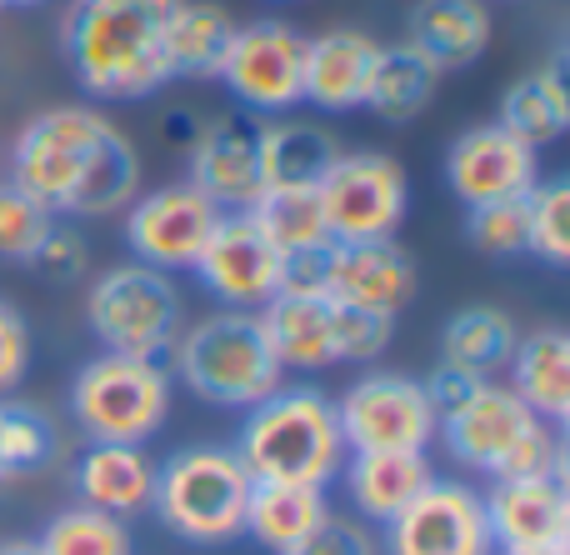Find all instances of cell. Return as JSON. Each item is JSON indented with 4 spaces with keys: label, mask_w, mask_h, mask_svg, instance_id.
<instances>
[{
    "label": "cell",
    "mask_w": 570,
    "mask_h": 555,
    "mask_svg": "<svg viewBox=\"0 0 570 555\" xmlns=\"http://www.w3.org/2000/svg\"><path fill=\"white\" fill-rule=\"evenodd\" d=\"M285 555H381V551H375V536L361 526V521L331 516V511H325L321 526H315L305 541H295Z\"/></svg>",
    "instance_id": "39"
},
{
    "label": "cell",
    "mask_w": 570,
    "mask_h": 555,
    "mask_svg": "<svg viewBox=\"0 0 570 555\" xmlns=\"http://www.w3.org/2000/svg\"><path fill=\"white\" fill-rule=\"evenodd\" d=\"M505 370H511V390L541 420L561 426L570 416V336L561 326H541L515 340V356Z\"/></svg>",
    "instance_id": "24"
},
{
    "label": "cell",
    "mask_w": 570,
    "mask_h": 555,
    "mask_svg": "<svg viewBox=\"0 0 570 555\" xmlns=\"http://www.w3.org/2000/svg\"><path fill=\"white\" fill-rule=\"evenodd\" d=\"M76 490L80 506L106 511V516H140L156 496V460L140 446H116V440H90L86 456L76 460Z\"/></svg>",
    "instance_id": "20"
},
{
    "label": "cell",
    "mask_w": 570,
    "mask_h": 555,
    "mask_svg": "<svg viewBox=\"0 0 570 555\" xmlns=\"http://www.w3.org/2000/svg\"><path fill=\"white\" fill-rule=\"evenodd\" d=\"M445 450L461 466L485 470L491 480L511 476H566V440L551 420H541L511 386L485 380L465 406L435 420Z\"/></svg>",
    "instance_id": "4"
},
{
    "label": "cell",
    "mask_w": 570,
    "mask_h": 555,
    "mask_svg": "<svg viewBox=\"0 0 570 555\" xmlns=\"http://www.w3.org/2000/svg\"><path fill=\"white\" fill-rule=\"evenodd\" d=\"M6 6H20V10H30V6H50V0H6Z\"/></svg>",
    "instance_id": "45"
},
{
    "label": "cell",
    "mask_w": 570,
    "mask_h": 555,
    "mask_svg": "<svg viewBox=\"0 0 570 555\" xmlns=\"http://www.w3.org/2000/svg\"><path fill=\"white\" fill-rule=\"evenodd\" d=\"M0 170H6V150H0Z\"/></svg>",
    "instance_id": "47"
},
{
    "label": "cell",
    "mask_w": 570,
    "mask_h": 555,
    "mask_svg": "<svg viewBox=\"0 0 570 555\" xmlns=\"http://www.w3.org/2000/svg\"><path fill=\"white\" fill-rule=\"evenodd\" d=\"M0 555H40L36 541H16V546H0Z\"/></svg>",
    "instance_id": "43"
},
{
    "label": "cell",
    "mask_w": 570,
    "mask_h": 555,
    "mask_svg": "<svg viewBox=\"0 0 570 555\" xmlns=\"http://www.w3.org/2000/svg\"><path fill=\"white\" fill-rule=\"evenodd\" d=\"M485 496L435 476L395 521H385V555H491Z\"/></svg>",
    "instance_id": "13"
},
{
    "label": "cell",
    "mask_w": 570,
    "mask_h": 555,
    "mask_svg": "<svg viewBox=\"0 0 570 555\" xmlns=\"http://www.w3.org/2000/svg\"><path fill=\"white\" fill-rule=\"evenodd\" d=\"M375 50L381 46L365 30H325V36L305 40V100L331 116L361 110Z\"/></svg>",
    "instance_id": "22"
},
{
    "label": "cell",
    "mask_w": 570,
    "mask_h": 555,
    "mask_svg": "<svg viewBox=\"0 0 570 555\" xmlns=\"http://www.w3.org/2000/svg\"><path fill=\"white\" fill-rule=\"evenodd\" d=\"M36 546H40V555H130V531L120 516H106V511H90V506H70L50 521Z\"/></svg>",
    "instance_id": "32"
},
{
    "label": "cell",
    "mask_w": 570,
    "mask_h": 555,
    "mask_svg": "<svg viewBox=\"0 0 570 555\" xmlns=\"http://www.w3.org/2000/svg\"><path fill=\"white\" fill-rule=\"evenodd\" d=\"M315 190L331 240H391L411 206V180L385 150H351V156L341 150Z\"/></svg>",
    "instance_id": "9"
},
{
    "label": "cell",
    "mask_w": 570,
    "mask_h": 555,
    "mask_svg": "<svg viewBox=\"0 0 570 555\" xmlns=\"http://www.w3.org/2000/svg\"><path fill=\"white\" fill-rule=\"evenodd\" d=\"M30 370V326L10 300H0V400L26 380Z\"/></svg>",
    "instance_id": "40"
},
{
    "label": "cell",
    "mask_w": 570,
    "mask_h": 555,
    "mask_svg": "<svg viewBox=\"0 0 570 555\" xmlns=\"http://www.w3.org/2000/svg\"><path fill=\"white\" fill-rule=\"evenodd\" d=\"M176 0H70L60 46L96 100H146L170 86L166 20Z\"/></svg>",
    "instance_id": "2"
},
{
    "label": "cell",
    "mask_w": 570,
    "mask_h": 555,
    "mask_svg": "<svg viewBox=\"0 0 570 555\" xmlns=\"http://www.w3.org/2000/svg\"><path fill=\"white\" fill-rule=\"evenodd\" d=\"M501 555H570V546H535V551H501Z\"/></svg>",
    "instance_id": "44"
},
{
    "label": "cell",
    "mask_w": 570,
    "mask_h": 555,
    "mask_svg": "<svg viewBox=\"0 0 570 555\" xmlns=\"http://www.w3.org/2000/svg\"><path fill=\"white\" fill-rule=\"evenodd\" d=\"M465 240L481 256L505 260L521 256L531 246V216H525V196L515 200H485V206H465Z\"/></svg>",
    "instance_id": "34"
},
{
    "label": "cell",
    "mask_w": 570,
    "mask_h": 555,
    "mask_svg": "<svg viewBox=\"0 0 570 555\" xmlns=\"http://www.w3.org/2000/svg\"><path fill=\"white\" fill-rule=\"evenodd\" d=\"M126 210V246L156 270H190L220 220V206H210L190 180L140 190Z\"/></svg>",
    "instance_id": "14"
},
{
    "label": "cell",
    "mask_w": 570,
    "mask_h": 555,
    "mask_svg": "<svg viewBox=\"0 0 570 555\" xmlns=\"http://www.w3.org/2000/svg\"><path fill=\"white\" fill-rule=\"evenodd\" d=\"M30 266H36L46 280H80L86 276V266H90V250H86V240H80L76 226L56 220V226L46 230V240L36 246Z\"/></svg>",
    "instance_id": "38"
},
{
    "label": "cell",
    "mask_w": 570,
    "mask_h": 555,
    "mask_svg": "<svg viewBox=\"0 0 570 555\" xmlns=\"http://www.w3.org/2000/svg\"><path fill=\"white\" fill-rule=\"evenodd\" d=\"M341 470H345V490H351L355 511L365 521H375V526L395 521L435 480L425 450H351Z\"/></svg>",
    "instance_id": "21"
},
{
    "label": "cell",
    "mask_w": 570,
    "mask_h": 555,
    "mask_svg": "<svg viewBox=\"0 0 570 555\" xmlns=\"http://www.w3.org/2000/svg\"><path fill=\"white\" fill-rule=\"evenodd\" d=\"M0 10H6V0H0Z\"/></svg>",
    "instance_id": "48"
},
{
    "label": "cell",
    "mask_w": 570,
    "mask_h": 555,
    "mask_svg": "<svg viewBox=\"0 0 570 555\" xmlns=\"http://www.w3.org/2000/svg\"><path fill=\"white\" fill-rule=\"evenodd\" d=\"M6 170V180L36 196L50 216H110L140 196L136 146L90 106H56L26 120Z\"/></svg>",
    "instance_id": "1"
},
{
    "label": "cell",
    "mask_w": 570,
    "mask_h": 555,
    "mask_svg": "<svg viewBox=\"0 0 570 555\" xmlns=\"http://www.w3.org/2000/svg\"><path fill=\"white\" fill-rule=\"evenodd\" d=\"M491 541L501 551L570 546V490L566 476H511L485 496Z\"/></svg>",
    "instance_id": "16"
},
{
    "label": "cell",
    "mask_w": 570,
    "mask_h": 555,
    "mask_svg": "<svg viewBox=\"0 0 570 555\" xmlns=\"http://www.w3.org/2000/svg\"><path fill=\"white\" fill-rule=\"evenodd\" d=\"M250 470L236 446H186L156 466V516L190 546H226L246 531Z\"/></svg>",
    "instance_id": "6"
},
{
    "label": "cell",
    "mask_w": 570,
    "mask_h": 555,
    "mask_svg": "<svg viewBox=\"0 0 570 555\" xmlns=\"http://www.w3.org/2000/svg\"><path fill=\"white\" fill-rule=\"evenodd\" d=\"M405 46L435 76L465 70L491 46V10L485 0H415L411 20H405Z\"/></svg>",
    "instance_id": "19"
},
{
    "label": "cell",
    "mask_w": 570,
    "mask_h": 555,
    "mask_svg": "<svg viewBox=\"0 0 570 555\" xmlns=\"http://www.w3.org/2000/svg\"><path fill=\"white\" fill-rule=\"evenodd\" d=\"M525 216H531V256L570 266V180H535L525 196Z\"/></svg>",
    "instance_id": "35"
},
{
    "label": "cell",
    "mask_w": 570,
    "mask_h": 555,
    "mask_svg": "<svg viewBox=\"0 0 570 555\" xmlns=\"http://www.w3.org/2000/svg\"><path fill=\"white\" fill-rule=\"evenodd\" d=\"M86 320L100 346L116 356L160 360L176 346L186 310H180V290L170 286V270L126 260V266H110L90 280Z\"/></svg>",
    "instance_id": "8"
},
{
    "label": "cell",
    "mask_w": 570,
    "mask_h": 555,
    "mask_svg": "<svg viewBox=\"0 0 570 555\" xmlns=\"http://www.w3.org/2000/svg\"><path fill=\"white\" fill-rule=\"evenodd\" d=\"M325 296L335 306H361L401 316L415 296V260L391 240H335Z\"/></svg>",
    "instance_id": "17"
},
{
    "label": "cell",
    "mask_w": 570,
    "mask_h": 555,
    "mask_svg": "<svg viewBox=\"0 0 570 555\" xmlns=\"http://www.w3.org/2000/svg\"><path fill=\"white\" fill-rule=\"evenodd\" d=\"M190 186L220 210H250L261 196V156L256 130L236 120H206L196 146L186 150Z\"/></svg>",
    "instance_id": "18"
},
{
    "label": "cell",
    "mask_w": 570,
    "mask_h": 555,
    "mask_svg": "<svg viewBox=\"0 0 570 555\" xmlns=\"http://www.w3.org/2000/svg\"><path fill=\"white\" fill-rule=\"evenodd\" d=\"M501 126L531 150L556 146L570 130V76H566V50H556L551 66L535 76L515 80L501 100Z\"/></svg>",
    "instance_id": "26"
},
{
    "label": "cell",
    "mask_w": 570,
    "mask_h": 555,
    "mask_svg": "<svg viewBox=\"0 0 570 555\" xmlns=\"http://www.w3.org/2000/svg\"><path fill=\"white\" fill-rule=\"evenodd\" d=\"M6 480H10V470H6V456H0V486H6Z\"/></svg>",
    "instance_id": "46"
},
{
    "label": "cell",
    "mask_w": 570,
    "mask_h": 555,
    "mask_svg": "<svg viewBox=\"0 0 570 555\" xmlns=\"http://www.w3.org/2000/svg\"><path fill=\"white\" fill-rule=\"evenodd\" d=\"M160 130H166V146L190 150L196 146V136L206 130V116H196V110H170V116L160 120Z\"/></svg>",
    "instance_id": "42"
},
{
    "label": "cell",
    "mask_w": 570,
    "mask_h": 555,
    "mask_svg": "<svg viewBox=\"0 0 570 555\" xmlns=\"http://www.w3.org/2000/svg\"><path fill=\"white\" fill-rule=\"evenodd\" d=\"M236 20L210 0H176L166 20V66L170 80H210L220 76V60L230 50Z\"/></svg>",
    "instance_id": "28"
},
{
    "label": "cell",
    "mask_w": 570,
    "mask_h": 555,
    "mask_svg": "<svg viewBox=\"0 0 570 555\" xmlns=\"http://www.w3.org/2000/svg\"><path fill=\"white\" fill-rule=\"evenodd\" d=\"M395 340V316L361 306H335V360H381Z\"/></svg>",
    "instance_id": "37"
},
{
    "label": "cell",
    "mask_w": 570,
    "mask_h": 555,
    "mask_svg": "<svg viewBox=\"0 0 570 555\" xmlns=\"http://www.w3.org/2000/svg\"><path fill=\"white\" fill-rule=\"evenodd\" d=\"M60 450V436L50 426L46 410L36 406H0V456H6L10 476H30L46 470Z\"/></svg>",
    "instance_id": "33"
},
{
    "label": "cell",
    "mask_w": 570,
    "mask_h": 555,
    "mask_svg": "<svg viewBox=\"0 0 570 555\" xmlns=\"http://www.w3.org/2000/svg\"><path fill=\"white\" fill-rule=\"evenodd\" d=\"M261 326L285 370H325L335 366V300L325 296H291L261 306Z\"/></svg>",
    "instance_id": "23"
},
{
    "label": "cell",
    "mask_w": 570,
    "mask_h": 555,
    "mask_svg": "<svg viewBox=\"0 0 570 555\" xmlns=\"http://www.w3.org/2000/svg\"><path fill=\"white\" fill-rule=\"evenodd\" d=\"M515 340H521V326L511 320V310H501V306H465V310H455V316L445 320L441 360L475 370L481 380H495V370L511 366Z\"/></svg>",
    "instance_id": "29"
},
{
    "label": "cell",
    "mask_w": 570,
    "mask_h": 555,
    "mask_svg": "<svg viewBox=\"0 0 570 555\" xmlns=\"http://www.w3.org/2000/svg\"><path fill=\"white\" fill-rule=\"evenodd\" d=\"M256 156H261V190L321 186V176L335 166V156H341V140H335L325 126L276 120V126L256 130Z\"/></svg>",
    "instance_id": "27"
},
{
    "label": "cell",
    "mask_w": 570,
    "mask_h": 555,
    "mask_svg": "<svg viewBox=\"0 0 570 555\" xmlns=\"http://www.w3.org/2000/svg\"><path fill=\"white\" fill-rule=\"evenodd\" d=\"M170 360H176V380L206 406L250 410L285 386V366L266 340L261 310H216L196 326H180Z\"/></svg>",
    "instance_id": "5"
},
{
    "label": "cell",
    "mask_w": 570,
    "mask_h": 555,
    "mask_svg": "<svg viewBox=\"0 0 570 555\" xmlns=\"http://www.w3.org/2000/svg\"><path fill=\"white\" fill-rule=\"evenodd\" d=\"M50 226H56V216L36 196H26L16 180L0 176V260L30 266V256H36V246L46 240Z\"/></svg>",
    "instance_id": "36"
},
{
    "label": "cell",
    "mask_w": 570,
    "mask_h": 555,
    "mask_svg": "<svg viewBox=\"0 0 570 555\" xmlns=\"http://www.w3.org/2000/svg\"><path fill=\"white\" fill-rule=\"evenodd\" d=\"M250 480H295V486H331L345 466V440L335 420V400L315 386H281L246 410L236 440Z\"/></svg>",
    "instance_id": "3"
},
{
    "label": "cell",
    "mask_w": 570,
    "mask_h": 555,
    "mask_svg": "<svg viewBox=\"0 0 570 555\" xmlns=\"http://www.w3.org/2000/svg\"><path fill=\"white\" fill-rule=\"evenodd\" d=\"M325 490L321 486H295V480H250L246 501V531L261 551L285 555L295 541H305L325 516Z\"/></svg>",
    "instance_id": "25"
},
{
    "label": "cell",
    "mask_w": 570,
    "mask_h": 555,
    "mask_svg": "<svg viewBox=\"0 0 570 555\" xmlns=\"http://www.w3.org/2000/svg\"><path fill=\"white\" fill-rule=\"evenodd\" d=\"M216 80H226L230 96L261 116H291L305 100V36L281 20L236 26Z\"/></svg>",
    "instance_id": "11"
},
{
    "label": "cell",
    "mask_w": 570,
    "mask_h": 555,
    "mask_svg": "<svg viewBox=\"0 0 570 555\" xmlns=\"http://www.w3.org/2000/svg\"><path fill=\"white\" fill-rule=\"evenodd\" d=\"M250 220L266 230V240L281 250V256H295V250H311L331 240V226H325V206L315 186H271L256 196L250 206Z\"/></svg>",
    "instance_id": "31"
},
{
    "label": "cell",
    "mask_w": 570,
    "mask_h": 555,
    "mask_svg": "<svg viewBox=\"0 0 570 555\" xmlns=\"http://www.w3.org/2000/svg\"><path fill=\"white\" fill-rule=\"evenodd\" d=\"M485 380L475 376V370H465V366H451V360H441V366L431 370V376L421 380V390H425V400H431V410H435V420L441 416H451L455 406H465V400L481 390Z\"/></svg>",
    "instance_id": "41"
},
{
    "label": "cell",
    "mask_w": 570,
    "mask_h": 555,
    "mask_svg": "<svg viewBox=\"0 0 570 555\" xmlns=\"http://www.w3.org/2000/svg\"><path fill=\"white\" fill-rule=\"evenodd\" d=\"M345 456L351 450H425L435 436V410L425 400L421 380L371 370L341 400H335Z\"/></svg>",
    "instance_id": "10"
},
{
    "label": "cell",
    "mask_w": 570,
    "mask_h": 555,
    "mask_svg": "<svg viewBox=\"0 0 570 555\" xmlns=\"http://www.w3.org/2000/svg\"><path fill=\"white\" fill-rule=\"evenodd\" d=\"M70 416L86 440L146 446L170 416V376L160 360L100 350L70 380Z\"/></svg>",
    "instance_id": "7"
},
{
    "label": "cell",
    "mask_w": 570,
    "mask_h": 555,
    "mask_svg": "<svg viewBox=\"0 0 570 555\" xmlns=\"http://www.w3.org/2000/svg\"><path fill=\"white\" fill-rule=\"evenodd\" d=\"M435 86H441V76H435L411 46H381L361 106L371 110V116H381L385 126H411V120L431 106Z\"/></svg>",
    "instance_id": "30"
},
{
    "label": "cell",
    "mask_w": 570,
    "mask_h": 555,
    "mask_svg": "<svg viewBox=\"0 0 570 555\" xmlns=\"http://www.w3.org/2000/svg\"><path fill=\"white\" fill-rule=\"evenodd\" d=\"M541 180V160L525 140L495 126H471L445 150V186L461 206H485V200H515L531 196Z\"/></svg>",
    "instance_id": "15"
},
{
    "label": "cell",
    "mask_w": 570,
    "mask_h": 555,
    "mask_svg": "<svg viewBox=\"0 0 570 555\" xmlns=\"http://www.w3.org/2000/svg\"><path fill=\"white\" fill-rule=\"evenodd\" d=\"M190 270L226 310H261L266 300L281 296L285 256L250 220V210H220L216 230Z\"/></svg>",
    "instance_id": "12"
}]
</instances>
